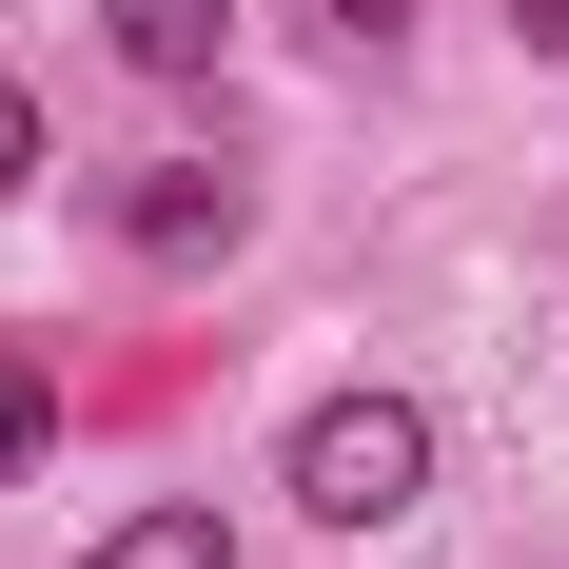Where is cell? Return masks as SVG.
<instances>
[{
    "mask_svg": "<svg viewBox=\"0 0 569 569\" xmlns=\"http://www.w3.org/2000/svg\"><path fill=\"white\" fill-rule=\"evenodd\" d=\"M276 491L315 530H393L412 491H432V393H393V373H353V393H315L276 432Z\"/></svg>",
    "mask_w": 569,
    "mask_h": 569,
    "instance_id": "obj_1",
    "label": "cell"
},
{
    "mask_svg": "<svg viewBox=\"0 0 569 569\" xmlns=\"http://www.w3.org/2000/svg\"><path fill=\"white\" fill-rule=\"evenodd\" d=\"M236 236H256V197H236V158H158L138 197H118V256H138V276H217Z\"/></svg>",
    "mask_w": 569,
    "mask_h": 569,
    "instance_id": "obj_2",
    "label": "cell"
},
{
    "mask_svg": "<svg viewBox=\"0 0 569 569\" xmlns=\"http://www.w3.org/2000/svg\"><path fill=\"white\" fill-rule=\"evenodd\" d=\"M99 40L138 59V79H217V40H236V0H99Z\"/></svg>",
    "mask_w": 569,
    "mask_h": 569,
    "instance_id": "obj_3",
    "label": "cell"
},
{
    "mask_svg": "<svg viewBox=\"0 0 569 569\" xmlns=\"http://www.w3.org/2000/svg\"><path fill=\"white\" fill-rule=\"evenodd\" d=\"M79 569H236V530H217V491H177V511H118Z\"/></svg>",
    "mask_w": 569,
    "mask_h": 569,
    "instance_id": "obj_4",
    "label": "cell"
},
{
    "mask_svg": "<svg viewBox=\"0 0 569 569\" xmlns=\"http://www.w3.org/2000/svg\"><path fill=\"white\" fill-rule=\"evenodd\" d=\"M59 452V373H40V353H20V335H0V491H20V471H40Z\"/></svg>",
    "mask_w": 569,
    "mask_h": 569,
    "instance_id": "obj_5",
    "label": "cell"
},
{
    "mask_svg": "<svg viewBox=\"0 0 569 569\" xmlns=\"http://www.w3.org/2000/svg\"><path fill=\"white\" fill-rule=\"evenodd\" d=\"M59 138H40V99H20V79H0V197H20V177H40Z\"/></svg>",
    "mask_w": 569,
    "mask_h": 569,
    "instance_id": "obj_6",
    "label": "cell"
},
{
    "mask_svg": "<svg viewBox=\"0 0 569 569\" xmlns=\"http://www.w3.org/2000/svg\"><path fill=\"white\" fill-rule=\"evenodd\" d=\"M335 40H353V59H373V40H412V0H335Z\"/></svg>",
    "mask_w": 569,
    "mask_h": 569,
    "instance_id": "obj_7",
    "label": "cell"
},
{
    "mask_svg": "<svg viewBox=\"0 0 569 569\" xmlns=\"http://www.w3.org/2000/svg\"><path fill=\"white\" fill-rule=\"evenodd\" d=\"M511 40H530V59H569V0H511Z\"/></svg>",
    "mask_w": 569,
    "mask_h": 569,
    "instance_id": "obj_8",
    "label": "cell"
}]
</instances>
